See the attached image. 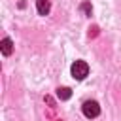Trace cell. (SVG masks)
<instances>
[{
	"instance_id": "obj_1",
	"label": "cell",
	"mask_w": 121,
	"mask_h": 121,
	"mask_svg": "<svg viewBox=\"0 0 121 121\" xmlns=\"http://www.w3.org/2000/svg\"><path fill=\"white\" fill-rule=\"evenodd\" d=\"M89 74V64L85 62V60H76L74 64H72V76L76 78V79H85V76Z\"/></svg>"
},
{
	"instance_id": "obj_2",
	"label": "cell",
	"mask_w": 121,
	"mask_h": 121,
	"mask_svg": "<svg viewBox=\"0 0 121 121\" xmlns=\"http://www.w3.org/2000/svg\"><path fill=\"white\" fill-rule=\"evenodd\" d=\"M83 113H85V117H89V119L96 117V115L100 113L98 102H96V100H87V102H83Z\"/></svg>"
},
{
	"instance_id": "obj_3",
	"label": "cell",
	"mask_w": 121,
	"mask_h": 121,
	"mask_svg": "<svg viewBox=\"0 0 121 121\" xmlns=\"http://www.w3.org/2000/svg\"><path fill=\"white\" fill-rule=\"evenodd\" d=\"M36 8H38L40 15H47L51 9V4H49V0H36Z\"/></svg>"
},
{
	"instance_id": "obj_4",
	"label": "cell",
	"mask_w": 121,
	"mask_h": 121,
	"mask_svg": "<svg viewBox=\"0 0 121 121\" xmlns=\"http://www.w3.org/2000/svg\"><path fill=\"white\" fill-rule=\"evenodd\" d=\"M11 51H13V42L9 38H4L2 40V53L8 57V55H11Z\"/></svg>"
},
{
	"instance_id": "obj_5",
	"label": "cell",
	"mask_w": 121,
	"mask_h": 121,
	"mask_svg": "<svg viewBox=\"0 0 121 121\" xmlns=\"http://www.w3.org/2000/svg\"><path fill=\"white\" fill-rule=\"evenodd\" d=\"M57 96H59L60 100H68V98L72 96V91H70L68 87H59V89H57Z\"/></svg>"
},
{
	"instance_id": "obj_6",
	"label": "cell",
	"mask_w": 121,
	"mask_h": 121,
	"mask_svg": "<svg viewBox=\"0 0 121 121\" xmlns=\"http://www.w3.org/2000/svg\"><path fill=\"white\" fill-rule=\"evenodd\" d=\"M81 9H83L87 15H91V4H89V2H83V4H81Z\"/></svg>"
}]
</instances>
